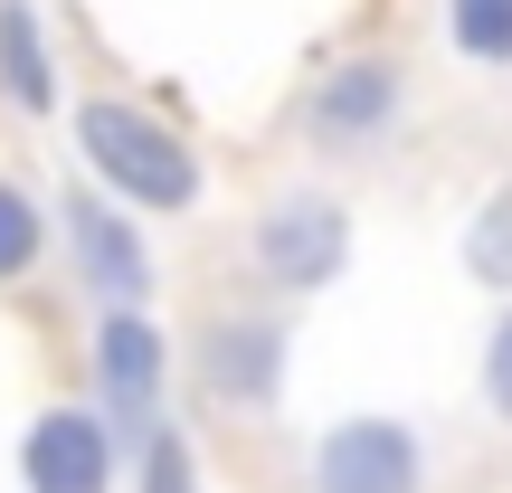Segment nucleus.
Segmentation results:
<instances>
[{"instance_id":"4","label":"nucleus","mask_w":512,"mask_h":493,"mask_svg":"<svg viewBox=\"0 0 512 493\" xmlns=\"http://www.w3.org/2000/svg\"><path fill=\"white\" fill-rule=\"evenodd\" d=\"M304 493H427V446L408 418H342L323 427Z\"/></svg>"},{"instance_id":"13","label":"nucleus","mask_w":512,"mask_h":493,"mask_svg":"<svg viewBox=\"0 0 512 493\" xmlns=\"http://www.w3.org/2000/svg\"><path fill=\"white\" fill-rule=\"evenodd\" d=\"M124 465H133V493H200V456H190L181 427H152Z\"/></svg>"},{"instance_id":"8","label":"nucleus","mask_w":512,"mask_h":493,"mask_svg":"<svg viewBox=\"0 0 512 493\" xmlns=\"http://www.w3.org/2000/svg\"><path fill=\"white\" fill-rule=\"evenodd\" d=\"M285 323L275 313H219L200 323V389L219 408H275L285 399Z\"/></svg>"},{"instance_id":"10","label":"nucleus","mask_w":512,"mask_h":493,"mask_svg":"<svg viewBox=\"0 0 512 493\" xmlns=\"http://www.w3.org/2000/svg\"><path fill=\"white\" fill-rule=\"evenodd\" d=\"M456 256H465V275H475L484 294H512V181H494V190L475 200V219H465Z\"/></svg>"},{"instance_id":"6","label":"nucleus","mask_w":512,"mask_h":493,"mask_svg":"<svg viewBox=\"0 0 512 493\" xmlns=\"http://www.w3.org/2000/svg\"><path fill=\"white\" fill-rule=\"evenodd\" d=\"M399 105H408L399 57H342V67L313 76V95H304V133H313L323 152H361V143H380V133L399 124Z\"/></svg>"},{"instance_id":"2","label":"nucleus","mask_w":512,"mask_h":493,"mask_svg":"<svg viewBox=\"0 0 512 493\" xmlns=\"http://www.w3.org/2000/svg\"><path fill=\"white\" fill-rule=\"evenodd\" d=\"M86 370H95V418L114 427V446H143L162 427V389H171V342L152 313H95V342H86Z\"/></svg>"},{"instance_id":"5","label":"nucleus","mask_w":512,"mask_h":493,"mask_svg":"<svg viewBox=\"0 0 512 493\" xmlns=\"http://www.w3.org/2000/svg\"><path fill=\"white\" fill-rule=\"evenodd\" d=\"M57 228H67L76 275H86V294L105 313H143L152 304V247H143V228H133V209H114L105 190H67Z\"/></svg>"},{"instance_id":"3","label":"nucleus","mask_w":512,"mask_h":493,"mask_svg":"<svg viewBox=\"0 0 512 493\" xmlns=\"http://www.w3.org/2000/svg\"><path fill=\"white\" fill-rule=\"evenodd\" d=\"M247 256L275 294H323L351 266V209L323 200V190H275L247 228Z\"/></svg>"},{"instance_id":"12","label":"nucleus","mask_w":512,"mask_h":493,"mask_svg":"<svg viewBox=\"0 0 512 493\" xmlns=\"http://www.w3.org/2000/svg\"><path fill=\"white\" fill-rule=\"evenodd\" d=\"M38 256H48V209H38L19 181H0V285H19Z\"/></svg>"},{"instance_id":"14","label":"nucleus","mask_w":512,"mask_h":493,"mask_svg":"<svg viewBox=\"0 0 512 493\" xmlns=\"http://www.w3.org/2000/svg\"><path fill=\"white\" fill-rule=\"evenodd\" d=\"M484 408L512 427V304L494 313V332H484Z\"/></svg>"},{"instance_id":"1","label":"nucleus","mask_w":512,"mask_h":493,"mask_svg":"<svg viewBox=\"0 0 512 493\" xmlns=\"http://www.w3.org/2000/svg\"><path fill=\"white\" fill-rule=\"evenodd\" d=\"M76 152H86V181L105 190L114 209H152V219H171V209H200V190H209L200 143H181L162 114L124 105V95L76 105Z\"/></svg>"},{"instance_id":"11","label":"nucleus","mask_w":512,"mask_h":493,"mask_svg":"<svg viewBox=\"0 0 512 493\" xmlns=\"http://www.w3.org/2000/svg\"><path fill=\"white\" fill-rule=\"evenodd\" d=\"M446 38L465 67H512V0H446Z\"/></svg>"},{"instance_id":"7","label":"nucleus","mask_w":512,"mask_h":493,"mask_svg":"<svg viewBox=\"0 0 512 493\" xmlns=\"http://www.w3.org/2000/svg\"><path fill=\"white\" fill-rule=\"evenodd\" d=\"M114 475H124V446L95 408L29 418V437H19V484L29 493H114Z\"/></svg>"},{"instance_id":"9","label":"nucleus","mask_w":512,"mask_h":493,"mask_svg":"<svg viewBox=\"0 0 512 493\" xmlns=\"http://www.w3.org/2000/svg\"><path fill=\"white\" fill-rule=\"evenodd\" d=\"M0 95L19 114H57V38L38 0H0Z\"/></svg>"}]
</instances>
